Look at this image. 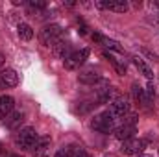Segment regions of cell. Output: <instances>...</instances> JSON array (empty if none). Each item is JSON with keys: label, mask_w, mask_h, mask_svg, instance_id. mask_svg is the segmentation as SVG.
I'll use <instances>...</instances> for the list:
<instances>
[{"label": "cell", "mask_w": 159, "mask_h": 157, "mask_svg": "<svg viewBox=\"0 0 159 157\" xmlns=\"http://www.w3.org/2000/svg\"><path fill=\"white\" fill-rule=\"evenodd\" d=\"M37 141H39V135L34 128H22L15 137V142L20 150H34Z\"/></svg>", "instance_id": "cell-1"}, {"label": "cell", "mask_w": 159, "mask_h": 157, "mask_svg": "<svg viewBox=\"0 0 159 157\" xmlns=\"http://www.w3.org/2000/svg\"><path fill=\"white\" fill-rule=\"evenodd\" d=\"M115 120L117 118H113L109 111H104L91 120V128L100 133H111V131H115Z\"/></svg>", "instance_id": "cell-2"}, {"label": "cell", "mask_w": 159, "mask_h": 157, "mask_svg": "<svg viewBox=\"0 0 159 157\" xmlns=\"http://www.w3.org/2000/svg\"><path fill=\"white\" fill-rule=\"evenodd\" d=\"M61 34H63V30H61L59 24H46V26L39 32L41 44H43V46H52V44H56L57 41L61 39Z\"/></svg>", "instance_id": "cell-3"}, {"label": "cell", "mask_w": 159, "mask_h": 157, "mask_svg": "<svg viewBox=\"0 0 159 157\" xmlns=\"http://www.w3.org/2000/svg\"><path fill=\"white\" fill-rule=\"evenodd\" d=\"M146 148V141L144 139H137V137H131L128 141L122 142V154L124 155H141L143 150Z\"/></svg>", "instance_id": "cell-4"}, {"label": "cell", "mask_w": 159, "mask_h": 157, "mask_svg": "<svg viewBox=\"0 0 159 157\" xmlns=\"http://www.w3.org/2000/svg\"><path fill=\"white\" fill-rule=\"evenodd\" d=\"M89 57V48H81L78 52H72L69 56V59H65V69L67 70H76L80 69V65H83Z\"/></svg>", "instance_id": "cell-5"}, {"label": "cell", "mask_w": 159, "mask_h": 157, "mask_svg": "<svg viewBox=\"0 0 159 157\" xmlns=\"http://www.w3.org/2000/svg\"><path fill=\"white\" fill-rule=\"evenodd\" d=\"M94 6L98 9H109L115 13H126L129 9L126 0H98V2H94Z\"/></svg>", "instance_id": "cell-6"}, {"label": "cell", "mask_w": 159, "mask_h": 157, "mask_svg": "<svg viewBox=\"0 0 159 157\" xmlns=\"http://www.w3.org/2000/svg\"><path fill=\"white\" fill-rule=\"evenodd\" d=\"M109 113L113 115V118H120V117H126L129 113V102L126 96H119L115 102L109 104Z\"/></svg>", "instance_id": "cell-7"}, {"label": "cell", "mask_w": 159, "mask_h": 157, "mask_svg": "<svg viewBox=\"0 0 159 157\" xmlns=\"http://www.w3.org/2000/svg\"><path fill=\"white\" fill-rule=\"evenodd\" d=\"M19 85V74L13 69H6L0 72V89H11Z\"/></svg>", "instance_id": "cell-8"}, {"label": "cell", "mask_w": 159, "mask_h": 157, "mask_svg": "<svg viewBox=\"0 0 159 157\" xmlns=\"http://www.w3.org/2000/svg\"><path fill=\"white\" fill-rule=\"evenodd\" d=\"M52 54H54V57H57V59H69V56L72 54V52H70V43L59 39L56 44H52Z\"/></svg>", "instance_id": "cell-9"}, {"label": "cell", "mask_w": 159, "mask_h": 157, "mask_svg": "<svg viewBox=\"0 0 159 157\" xmlns=\"http://www.w3.org/2000/svg\"><path fill=\"white\" fill-rule=\"evenodd\" d=\"M100 79H102V74H100V70L94 69V67H91V69L80 72V76H78V81L80 83H85V85H94V83L100 81Z\"/></svg>", "instance_id": "cell-10"}, {"label": "cell", "mask_w": 159, "mask_h": 157, "mask_svg": "<svg viewBox=\"0 0 159 157\" xmlns=\"http://www.w3.org/2000/svg\"><path fill=\"white\" fill-rule=\"evenodd\" d=\"M13 105H15V100L11 96H6V94L0 96V120H6L13 113Z\"/></svg>", "instance_id": "cell-11"}, {"label": "cell", "mask_w": 159, "mask_h": 157, "mask_svg": "<svg viewBox=\"0 0 159 157\" xmlns=\"http://www.w3.org/2000/svg\"><path fill=\"white\" fill-rule=\"evenodd\" d=\"M119 98V92H117V89L115 87H104V89H100V92H98V104H111V102H115Z\"/></svg>", "instance_id": "cell-12"}, {"label": "cell", "mask_w": 159, "mask_h": 157, "mask_svg": "<svg viewBox=\"0 0 159 157\" xmlns=\"http://www.w3.org/2000/svg\"><path fill=\"white\" fill-rule=\"evenodd\" d=\"M135 131H137V128H135V126H129V124H124V122H122L120 126H117V128H115V137H117L119 141H122V142H124V141L131 139Z\"/></svg>", "instance_id": "cell-13"}, {"label": "cell", "mask_w": 159, "mask_h": 157, "mask_svg": "<svg viewBox=\"0 0 159 157\" xmlns=\"http://www.w3.org/2000/svg\"><path fill=\"white\" fill-rule=\"evenodd\" d=\"M50 142H52V139H50L48 135H43V137H39V141H37V144H35V148H34L35 155H37V157H46V155H48Z\"/></svg>", "instance_id": "cell-14"}, {"label": "cell", "mask_w": 159, "mask_h": 157, "mask_svg": "<svg viewBox=\"0 0 159 157\" xmlns=\"http://www.w3.org/2000/svg\"><path fill=\"white\" fill-rule=\"evenodd\" d=\"M131 61H133L135 69H137V70H139V72H141V74H143L144 78H148L150 81H152V78H154V72H152V69H150V67H148V65L144 63V59H143V57L135 56V57H133Z\"/></svg>", "instance_id": "cell-15"}, {"label": "cell", "mask_w": 159, "mask_h": 157, "mask_svg": "<svg viewBox=\"0 0 159 157\" xmlns=\"http://www.w3.org/2000/svg\"><path fill=\"white\" fill-rule=\"evenodd\" d=\"M131 96H133V100L139 104V105H148V98H146V94H144V89L139 85V83H133L131 85Z\"/></svg>", "instance_id": "cell-16"}, {"label": "cell", "mask_w": 159, "mask_h": 157, "mask_svg": "<svg viewBox=\"0 0 159 157\" xmlns=\"http://www.w3.org/2000/svg\"><path fill=\"white\" fill-rule=\"evenodd\" d=\"M22 122H24V113H20V111L11 113L9 117L6 118V126H7L9 129H19Z\"/></svg>", "instance_id": "cell-17"}, {"label": "cell", "mask_w": 159, "mask_h": 157, "mask_svg": "<svg viewBox=\"0 0 159 157\" xmlns=\"http://www.w3.org/2000/svg\"><path fill=\"white\" fill-rule=\"evenodd\" d=\"M17 34H19V37L22 41H32V37H34V30H32V26L26 24V22H20V24L17 26Z\"/></svg>", "instance_id": "cell-18"}, {"label": "cell", "mask_w": 159, "mask_h": 157, "mask_svg": "<svg viewBox=\"0 0 159 157\" xmlns=\"http://www.w3.org/2000/svg\"><path fill=\"white\" fill-rule=\"evenodd\" d=\"M80 150H81V148H78L76 144H69V146L59 148V150L56 152V157H76Z\"/></svg>", "instance_id": "cell-19"}, {"label": "cell", "mask_w": 159, "mask_h": 157, "mask_svg": "<svg viewBox=\"0 0 159 157\" xmlns=\"http://www.w3.org/2000/svg\"><path fill=\"white\" fill-rule=\"evenodd\" d=\"M104 57H106V59H109V61H111V65H113V67H115V70H117V72H119L120 76H124V74H126V67H124V63H120L119 59H115V57H113V56H111V54H107V52H104Z\"/></svg>", "instance_id": "cell-20"}, {"label": "cell", "mask_w": 159, "mask_h": 157, "mask_svg": "<svg viewBox=\"0 0 159 157\" xmlns=\"http://www.w3.org/2000/svg\"><path fill=\"white\" fill-rule=\"evenodd\" d=\"M100 43H102V44H104L106 48H109V50H115V52H124V48L120 46L117 41L107 39V37H104V35H102V41H100Z\"/></svg>", "instance_id": "cell-21"}, {"label": "cell", "mask_w": 159, "mask_h": 157, "mask_svg": "<svg viewBox=\"0 0 159 157\" xmlns=\"http://www.w3.org/2000/svg\"><path fill=\"white\" fill-rule=\"evenodd\" d=\"M144 94H146L148 102L154 100V96H156V85H154V81H148V85H146V89H144Z\"/></svg>", "instance_id": "cell-22"}, {"label": "cell", "mask_w": 159, "mask_h": 157, "mask_svg": "<svg viewBox=\"0 0 159 157\" xmlns=\"http://www.w3.org/2000/svg\"><path fill=\"white\" fill-rule=\"evenodd\" d=\"M28 6L37 11V9H44V7H46V2H43V0H30Z\"/></svg>", "instance_id": "cell-23"}, {"label": "cell", "mask_w": 159, "mask_h": 157, "mask_svg": "<svg viewBox=\"0 0 159 157\" xmlns=\"http://www.w3.org/2000/svg\"><path fill=\"white\" fill-rule=\"evenodd\" d=\"M78 26H80V30H78L80 35H85V34H87V30H89V28H87V24H85L81 19H78Z\"/></svg>", "instance_id": "cell-24"}, {"label": "cell", "mask_w": 159, "mask_h": 157, "mask_svg": "<svg viewBox=\"0 0 159 157\" xmlns=\"http://www.w3.org/2000/svg\"><path fill=\"white\" fill-rule=\"evenodd\" d=\"M76 157H91V155H89L87 152H83V150H80V152H78V155H76Z\"/></svg>", "instance_id": "cell-25"}, {"label": "cell", "mask_w": 159, "mask_h": 157, "mask_svg": "<svg viewBox=\"0 0 159 157\" xmlns=\"http://www.w3.org/2000/svg\"><path fill=\"white\" fill-rule=\"evenodd\" d=\"M2 65H4V56L0 54V67H2Z\"/></svg>", "instance_id": "cell-26"}, {"label": "cell", "mask_w": 159, "mask_h": 157, "mask_svg": "<svg viewBox=\"0 0 159 157\" xmlns=\"http://www.w3.org/2000/svg\"><path fill=\"white\" fill-rule=\"evenodd\" d=\"M137 157H152V155H144V154H141V155H137Z\"/></svg>", "instance_id": "cell-27"}, {"label": "cell", "mask_w": 159, "mask_h": 157, "mask_svg": "<svg viewBox=\"0 0 159 157\" xmlns=\"http://www.w3.org/2000/svg\"><path fill=\"white\" fill-rule=\"evenodd\" d=\"M156 7H159V0H156Z\"/></svg>", "instance_id": "cell-28"}, {"label": "cell", "mask_w": 159, "mask_h": 157, "mask_svg": "<svg viewBox=\"0 0 159 157\" xmlns=\"http://www.w3.org/2000/svg\"><path fill=\"white\" fill-rule=\"evenodd\" d=\"M104 157H115V155H111V154H107V155H104Z\"/></svg>", "instance_id": "cell-29"}, {"label": "cell", "mask_w": 159, "mask_h": 157, "mask_svg": "<svg viewBox=\"0 0 159 157\" xmlns=\"http://www.w3.org/2000/svg\"><path fill=\"white\" fill-rule=\"evenodd\" d=\"M7 157H19V155H7Z\"/></svg>", "instance_id": "cell-30"}, {"label": "cell", "mask_w": 159, "mask_h": 157, "mask_svg": "<svg viewBox=\"0 0 159 157\" xmlns=\"http://www.w3.org/2000/svg\"><path fill=\"white\" fill-rule=\"evenodd\" d=\"M157 24H159V19H157Z\"/></svg>", "instance_id": "cell-31"}]
</instances>
